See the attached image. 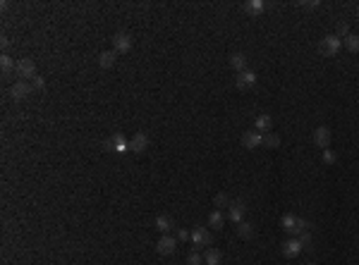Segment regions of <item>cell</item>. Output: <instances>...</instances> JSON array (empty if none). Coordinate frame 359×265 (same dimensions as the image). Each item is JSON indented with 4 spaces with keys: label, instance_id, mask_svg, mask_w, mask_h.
Listing matches in <instances>:
<instances>
[{
    "label": "cell",
    "instance_id": "32",
    "mask_svg": "<svg viewBox=\"0 0 359 265\" xmlns=\"http://www.w3.org/2000/svg\"><path fill=\"white\" fill-rule=\"evenodd\" d=\"M178 239L180 241H187V239H192V232H187V229H178Z\"/></svg>",
    "mask_w": 359,
    "mask_h": 265
},
{
    "label": "cell",
    "instance_id": "3",
    "mask_svg": "<svg viewBox=\"0 0 359 265\" xmlns=\"http://www.w3.org/2000/svg\"><path fill=\"white\" fill-rule=\"evenodd\" d=\"M14 74L19 77L22 81H31L34 77H36V65H34V60H29V57H24V60H19L17 62V69H14Z\"/></svg>",
    "mask_w": 359,
    "mask_h": 265
},
{
    "label": "cell",
    "instance_id": "1",
    "mask_svg": "<svg viewBox=\"0 0 359 265\" xmlns=\"http://www.w3.org/2000/svg\"><path fill=\"white\" fill-rule=\"evenodd\" d=\"M280 227H283V232H288L292 237H299L302 232H309V222L302 220V217H295V215H283Z\"/></svg>",
    "mask_w": 359,
    "mask_h": 265
},
{
    "label": "cell",
    "instance_id": "19",
    "mask_svg": "<svg viewBox=\"0 0 359 265\" xmlns=\"http://www.w3.org/2000/svg\"><path fill=\"white\" fill-rule=\"evenodd\" d=\"M271 127H273V119H271V115H259V117H256V132L268 134V132H271Z\"/></svg>",
    "mask_w": 359,
    "mask_h": 265
},
{
    "label": "cell",
    "instance_id": "28",
    "mask_svg": "<svg viewBox=\"0 0 359 265\" xmlns=\"http://www.w3.org/2000/svg\"><path fill=\"white\" fill-rule=\"evenodd\" d=\"M230 203H233V201H230L228 194H218V196H216V208H225V206L230 208Z\"/></svg>",
    "mask_w": 359,
    "mask_h": 265
},
{
    "label": "cell",
    "instance_id": "20",
    "mask_svg": "<svg viewBox=\"0 0 359 265\" xmlns=\"http://www.w3.org/2000/svg\"><path fill=\"white\" fill-rule=\"evenodd\" d=\"M208 227H213V229L225 227V215H223L221 211H213L211 215H208Z\"/></svg>",
    "mask_w": 359,
    "mask_h": 265
},
{
    "label": "cell",
    "instance_id": "34",
    "mask_svg": "<svg viewBox=\"0 0 359 265\" xmlns=\"http://www.w3.org/2000/svg\"><path fill=\"white\" fill-rule=\"evenodd\" d=\"M309 265H314V263H309Z\"/></svg>",
    "mask_w": 359,
    "mask_h": 265
},
{
    "label": "cell",
    "instance_id": "2",
    "mask_svg": "<svg viewBox=\"0 0 359 265\" xmlns=\"http://www.w3.org/2000/svg\"><path fill=\"white\" fill-rule=\"evenodd\" d=\"M340 48H343V41H340V36H338V34H328V36H323V39H321V43H318V51H321V55H328V57L338 55V53H340Z\"/></svg>",
    "mask_w": 359,
    "mask_h": 265
},
{
    "label": "cell",
    "instance_id": "22",
    "mask_svg": "<svg viewBox=\"0 0 359 265\" xmlns=\"http://www.w3.org/2000/svg\"><path fill=\"white\" fill-rule=\"evenodd\" d=\"M0 69H2V74H10V72L17 69V62H14L10 55H2V57H0Z\"/></svg>",
    "mask_w": 359,
    "mask_h": 265
},
{
    "label": "cell",
    "instance_id": "11",
    "mask_svg": "<svg viewBox=\"0 0 359 265\" xmlns=\"http://www.w3.org/2000/svg\"><path fill=\"white\" fill-rule=\"evenodd\" d=\"M244 215H247V206H244L242 201H233L230 208H228V217H230L235 225H239V222H244Z\"/></svg>",
    "mask_w": 359,
    "mask_h": 265
},
{
    "label": "cell",
    "instance_id": "6",
    "mask_svg": "<svg viewBox=\"0 0 359 265\" xmlns=\"http://www.w3.org/2000/svg\"><path fill=\"white\" fill-rule=\"evenodd\" d=\"M29 93H34V89H31V84H29V81L17 79L12 86H10V98H12V101H24Z\"/></svg>",
    "mask_w": 359,
    "mask_h": 265
},
{
    "label": "cell",
    "instance_id": "29",
    "mask_svg": "<svg viewBox=\"0 0 359 265\" xmlns=\"http://www.w3.org/2000/svg\"><path fill=\"white\" fill-rule=\"evenodd\" d=\"M299 241H302V246L304 249H311V234H309V232H302V234H299Z\"/></svg>",
    "mask_w": 359,
    "mask_h": 265
},
{
    "label": "cell",
    "instance_id": "15",
    "mask_svg": "<svg viewBox=\"0 0 359 265\" xmlns=\"http://www.w3.org/2000/svg\"><path fill=\"white\" fill-rule=\"evenodd\" d=\"M173 217H168V215H158L156 217V229L161 232V234H170L173 232Z\"/></svg>",
    "mask_w": 359,
    "mask_h": 265
},
{
    "label": "cell",
    "instance_id": "12",
    "mask_svg": "<svg viewBox=\"0 0 359 265\" xmlns=\"http://www.w3.org/2000/svg\"><path fill=\"white\" fill-rule=\"evenodd\" d=\"M129 151H132V153H144V151H149V136L144 132H137L132 139H129Z\"/></svg>",
    "mask_w": 359,
    "mask_h": 265
},
{
    "label": "cell",
    "instance_id": "25",
    "mask_svg": "<svg viewBox=\"0 0 359 265\" xmlns=\"http://www.w3.org/2000/svg\"><path fill=\"white\" fill-rule=\"evenodd\" d=\"M247 10L249 12H254V14H259V12L266 10V2H263V0H251V2H247Z\"/></svg>",
    "mask_w": 359,
    "mask_h": 265
},
{
    "label": "cell",
    "instance_id": "10",
    "mask_svg": "<svg viewBox=\"0 0 359 265\" xmlns=\"http://www.w3.org/2000/svg\"><path fill=\"white\" fill-rule=\"evenodd\" d=\"M192 241H194V246H196V249H204V246H211L213 237H211V232H208L206 227H194Z\"/></svg>",
    "mask_w": 359,
    "mask_h": 265
},
{
    "label": "cell",
    "instance_id": "17",
    "mask_svg": "<svg viewBox=\"0 0 359 265\" xmlns=\"http://www.w3.org/2000/svg\"><path fill=\"white\" fill-rule=\"evenodd\" d=\"M115 57H118L115 51H103V53L98 55V65L103 67V69H111V67L115 65Z\"/></svg>",
    "mask_w": 359,
    "mask_h": 265
},
{
    "label": "cell",
    "instance_id": "27",
    "mask_svg": "<svg viewBox=\"0 0 359 265\" xmlns=\"http://www.w3.org/2000/svg\"><path fill=\"white\" fill-rule=\"evenodd\" d=\"M187 265H204V256L199 251H192L187 256Z\"/></svg>",
    "mask_w": 359,
    "mask_h": 265
},
{
    "label": "cell",
    "instance_id": "9",
    "mask_svg": "<svg viewBox=\"0 0 359 265\" xmlns=\"http://www.w3.org/2000/svg\"><path fill=\"white\" fill-rule=\"evenodd\" d=\"M178 249V239L170 237V234H163V237L158 239V244H156V251L161 253V256H173Z\"/></svg>",
    "mask_w": 359,
    "mask_h": 265
},
{
    "label": "cell",
    "instance_id": "13",
    "mask_svg": "<svg viewBox=\"0 0 359 265\" xmlns=\"http://www.w3.org/2000/svg\"><path fill=\"white\" fill-rule=\"evenodd\" d=\"M302 241L299 239H288V241H283V246H280V251L285 258H295V256H299L302 253Z\"/></svg>",
    "mask_w": 359,
    "mask_h": 265
},
{
    "label": "cell",
    "instance_id": "31",
    "mask_svg": "<svg viewBox=\"0 0 359 265\" xmlns=\"http://www.w3.org/2000/svg\"><path fill=\"white\" fill-rule=\"evenodd\" d=\"M29 84H31V89H34V91H41V89H43V79L39 77V74H36L34 79L29 81Z\"/></svg>",
    "mask_w": 359,
    "mask_h": 265
},
{
    "label": "cell",
    "instance_id": "24",
    "mask_svg": "<svg viewBox=\"0 0 359 265\" xmlns=\"http://www.w3.org/2000/svg\"><path fill=\"white\" fill-rule=\"evenodd\" d=\"M345 48L350 51V53H359V36L357 34H350L345 39Z\"/></svg>",
    "mask_w": 359,
    "mask_h": 265
},
{
    "label": "cell",
    "instance_id": "14",
    "mask_svg": "<svg viewBox=\"0 0 359 265\" xmlns=\"http://www.w3.org/2000/svg\"><path fill=\"white\" fill-rule=\"evenodd\" d=\"M314 144H316L321 151L331 146V129H328V127H316V129H314Z\"/></svg>",
    "mask_w": 359,
    "mask_h": 265
},
{
    "label": "cell",
    "instance_id": "33",
    "mask_svg": "<svg viewBox=\"0 0 359 265\" xmlns=\"http://www.w3.org/2000/svg\"><path fill=\"white\" fill-rule=\"evenodd\" d=\"M357 19H359V10H357Z\"/></svg>",
    "mask_w": 359,
    "mask_h": 265
},
{
    "label": "cell",
    "instance_id": "5",
    "mask_svg": "<svg viewBox=\"0 0 359 265\" xmlns=\"http://www.w3.org/2000/svg\"><path fill=\"white\" fill-rule=\"evenodd\" d=\"M106 151H113V153H120V156H122V153L129 151V141L124 139L122 134H113L111 139L106 141Z\"/></svg>",
    "mask_w": 359,
    "mask_h": 265
},
{
    "label": "cell",
    "instance_id": "26",
    "mask_svg": "<svg viewBox=\"0 0 359 265\" xmlns=\"http://www.w3.org/2000/svg\"><path fill=\"white\" fill-rule=\"evenodd\" d=\"M321 160H323V162H326V165H333V162H335V160H338V156H335V153H333L331 148H323V151H321Z\"/></svg>",
    "mask_w": 359,
    "mask_h": 265
},
{
    "label": "cell",
    "instance_id": "30",
    "mask_svg": "<svg viewBox=\"0 0 359 265\" xmlns=\"http://www.w3.org/2000/svg\"><path fill=\"white\" fill-rule=\"evenodd\" d=\"M338 36H350V24H347V22H340V24H338Z\"/></svg>",
    "mask_w": 359,
    "mask_h": 265
},
{
    "label": "cell",
    "instance_id": "7",
    "mask_svg": "<svg viewBox=\"0 0 359 265\" xmlns=\"http://www.w3.org/2000/svg\"><path fill=\"white\" fill-rule=\"evenodd\" d=\"M129 48H132V36L127 31H118L113 36V51L115 53H129Z\"/></svg>",
    "mask_w": 359,
    "mask_h": 265
},
{
    "label": "cell",
    "instance_id": "21",
    "mask_svg": "<svg viewBox=\"0 0 359 265\" xmlns=\"http://www.w3.org/2000/svg\"><path fill=\"white\" fill-rule=\"evenodd\" d=\"M237 237L251 239L254 237V225H251V222H239V225H237Z\"/></svg>",
    "mask_w": 359,
    "mask_h": 265
},
{
    "label": "cell",
    "instance_id": "23",
    "mask_svg": "<svg viewBox=\"0 0 359 265\" xmlns=\"http://www.w3.org/2000/svg\"><path fill=\"white\" fill-rule=\"evenodd\" d=\"M263 146H266V148H278V146H280V136H278V134H273V132L263 134Z\"/></svg>",
    "mask_w": 359,
    "mask_h": 265
},
{
    "label": "cell",
    "instance_id": "4",
    "mask_svg": "<svg viewBox=\"0 0 359 265\" xmlns=\"http://www.w3.org/2000/svg\"><path fill=\"white\" fill-rule=\"evenodd\" d=\"M256 84V72L254 69H244V72H237V79H235V86L239 91H249L254 89Z\"/></svg>",
    "mask_w": 359,
    "mask_h": 265
},
{
    "label": "cell",
    "instance_id": "18",
    "mask_svg": "<svg viewBox=\"0 0 359 265\" xmlns=\"http://www.w3.org/2000/svg\"><path fill=\"white\" fill-rule=\"evenodd\" d=\"M230 65L235 67L237 72H244V69H249V67H247V55H244V53H233V55H230Z\"/></svg>",
    "mask_w": 359,
    "mask_h": 265
},
{
    "label": "cell",
    "instance_id": "16",
    "mask_svg": "<svg viewBox=\"0 0 359 265\" xmlns=\"http://www.w3.org/2000/svg\"><path fill=\"white\" fill-rule=\"evenodd\" d=\"M223 263V253L218 249H206L204 251V265H221Z\"/></svg>",
    "mask_w": 359,
    "mask_h": 265
},
{
    "label": "cell",
    "instance_id": "8",
    "mask_svg": "<svg viewBox=\"0 0 359 265\" xmlns=\"http://www.w3.org/2000/svg\"><path fill=\"white\" fill-rule=\"evenodd\" d=\"M242 146L247 151H254V148L263 146V134L256 132V129H249V132L242 134Z\"/></svg>",
    "mask_w": 359,
    "mask_h": 265
}]
</instances>
